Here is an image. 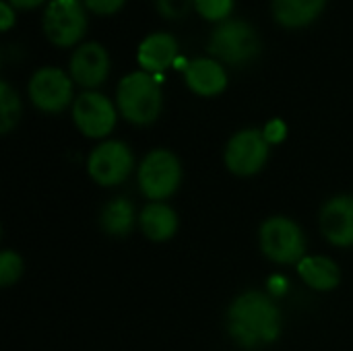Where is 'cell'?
I'll return each mask as SVG.
<instances>
[{"label": "cell", "instance_id": "13", "mask_svg": "<svg viewBox=\"0 0 353 351\" xmlns=\"http://www.w3.org/2000/svg\"><path fill=\"white\" fill-rule=\"evenodd\" d=\"M176 56H178V41L172 33H165V31H155L147 35L141 41L139 54H137L143 70L151 74L163 72L168 66L174 64Z\"/></svg>", "mask_w": 353, "mask_h": 351}, {"label": "cell", "instance_id": "18", "mask_svg": "<svg viewBox=\"0 0 353 351\" xmlns=\"http://www.w3.org/2000/svg\"><path fill=\"white\" fill-rule=\"evenodd\" d=\"M99 221L110 236H126L134 225V207L128 199H114L103 207Z\"/></svg>", "mask_w": 353, "mask_h": 351}, {"label": "cell", "instance_id": "7", "mask_svg": "<svg viewBox=\"0 0 353 351\" xmlns=\"http://www.w3.org/2000/svg\"><path fill=\"white\" fill-rule=\"evenodd\" d=\"M134 166L132 151L122 141H105L97 145L87 161L89 176L101 186H116L122 184Z\"/></svg>", "mask_w": 353, "mask_h": 351}, {"label": "cell", "instance_id": "27", "mask_svg": "<svg viewBox=\"0 0 353 351\" xmlns=\"http://www.w3.org/2000/svg\"><path fill=\"white\" fill-rule=\"evenodd\" d=\"M14 8H33L37 4H41L43 0H8Z\"/></svg>", "mask_w": 353, "mask_h": 351}, {"label": "cell", "instance_id": "11", "mask_svg": "<svg viewBox=\"0 0 353 351\" xmlns=\"http://www.w3.org/2000/svg\"><path fill=\"white\" fill-rule=\"evenodd\" d=\"M110 72L108 50L97 41L81 43L70 58V77L83 87H97Z\"/></svg>", "mask_w": 353, "mask_h": 351}, {"label": "cell", "instance_id": "10", "mask_svg": "<svg viewBox=\"0 0 353 351\" xmlns=\"http://www.w3.org/2000/svg\"><path fill=\"white\" fill-rule=\"evenodd\" d=\"M72 118L83 134L101 139L108 137L116 126V108L103 93L85 91L74 99Z\"/></svg>", "mask_w": 353, "mask_h": 351}, {"label": "cell", "instance_id": "17", "mask_svg": "<svg viewBox=\"0 0 353 351\" xmlns=\"http://www.w3.org/2000/svg\"><path fill=\"white\" fill-rule=\"evenodd\" d=\"M327 0H273V14L285 27H304L325 8Z\"/></svg>", "mask_w": 353, "mask_h": 351}, {"label": "cell", "instance_id": "16", "mask_svg": "<svg viewBox=\"0 0 353 351\" xmlns=\"http://www.w3.org/2000/svg\"><path fill=\"white\" fill-rule=\"evenodd\" d=\"M298 273L306 285L319 292H329L339 285L341 273L335 261L327 257H304L298 263Z\"/></svg>", "mask_w": 353, "mask_h": 351}, {"label": "cell", "instance_id": "5", "mask_svg": "<svg viewBox=\"0 0 353 351\" xmlns=\"http://www.w3.org/2000/svg\"><path fill=\"white\" fill-rule=\"evenodd\" d=\"M182 182L180 159L168 149L151 151L139 168V186L151 201H163L172 197Z\"/></svg>", "mask_w": 353, "mask_h": 351}, {"label": "cell", "instance_id": "3", "mask_svg": "<svg viewBox=\"0 0 353 351\" xmlns=\"http://www.w3.org/2000/svg\"><path fill=\"white\" fill-rule=\"evenodd\" d=\"M209 50L215 58L232 66H242L259 56L261 39L250 23L240 19H228L213 29Z\"/></svg>", "mask_w": 353, "mask_h": 351}, {"label": "cell", "instance_id": "8", "mask_svg": "<svg viewBox=\"0 0 353 351\" xmlns=\"http://www.w3.org/2000/svg\"><path fill=\"white\" fill-rule=\"evenodd\" d=\"M269 159V143L263 130L246 128L236 132L225 147V166L238 176H252Z\"/></svg>", "mask_w": 353, "mask_h": 351}, {"label": "cell", "instance_id": "6", "mask_svg": "<svg viewBox=\"0 0 353 351\" xmlns=\"http://www.w3.org/2000/svg\"><path fill=\"white\" fill-rule=\"evenodd\" d=\"M81 0H50L43 10V31L60 48L77 43L87 27V12Z\"/></svg>", "mask_w": 353, "mask_h": 351}, {"label": "cell", "instance_id": "20", "mask_svg": "<svg viewBox=\"0 0 353 351\" xmlns=\"http://www.w3.org/2000/svg\"><path fill=\"white\" fill-rule=\"evenodd\" d=\"M23 273V261L17 252L12 250H4L0 254V283L4 288L12 285Z\"/></svg>", "mask_w": 353, "mask_h": 351}, {"label": "cell", "instance_id": "25", "mask_svg": "<svg viewBox=\"0 0 353 351\" xmlns=\"http://www.w3.org/2000/svg\"><path fill=\"white\" fill-rule=\"evenodd\" d=\"M267 290H269L271 298H281L288 292V279L281 277V275H273L269 279V283H267Z\"/></svg>", "mask_w": 353, "mask_h": 351}, {"label": "cell", "instance_id": "2", "mask_svg": "<svg viewBox=\"0 0 353 351\" xmlns=\"http://www.w3.org/2000/svg\"><path fill=\"white\" fill-rule=\"evenodd\" d=\"M118 110L132 124H151L161 112V87L159 74L137 70L126 74L116 93Z\"/></svg>", "mask_w": 353, "mask_h": 351}, {"label": "cell", "instance_id": "12", "mask_svg": "<svg viewBox=\"0 0 353 351\" xmlns=\"http://www.w3.org/2000/svg\"><path fill=\"white\" fill-rule=\"evenodd\" d=\"M321 230L335 246H353V197H335L321 211Z\"/></svg>", "mask_w": 353, "mask_h": 351}, {"label": "cell", "instance_id": "23", "mask_svg": "<svg viewBox=\"0 0 353 351\" xmlns=\"http://www.w3.org/2000/svg\"><path fill=\"white\" fill-rule=\"evenodd\" d=\"M263 134H265V139H267V143H269V145H277V143H281V141L285 139V134H288V126H285V122H283L281 118H275V120L267 122V126H265Z\"/></svg>", "mask_w": 353, "mask_h": 351}, {"label": "cell", "instance_id": "15", "mask_svg": "<svg viewBox=\"0 0 353 351\" xmlns=\"http://www.w3.org/2000/svg\"><path fill=\"white\" fill-rule=\"evenodd\" d=\"M141 230L149 240H170L178 230V215L165 203H149L141 213Z\"/></svg>", "mask_w": 353, "mask_h": 351}, {"label": "cell", "instance_id": "14", "mask_svg": "<svg viewBox=\"0 0 353 351\" xmlns=\"http://www.w3.org/2000/svg\"><path fill=\"white\" fill-rule=\"evenodd\" d=\"M184 79H186V85L194 93L205 95V97L221 93L225 89V85H228L225 68L215 58H194V60H190L186 64V68H184Z\"/></svg>", "mask_w": 353, "mask_h": 351}, {"label": "cell", "instance_id": "9", "mask_svg": "<svg viewBox=\"0 0 353 351\" xmlns=\"http://www.w3.org/2000/svg\"><path fill=\"white\" fill-rule=\"evenodd\" d=\"M29 97L41 112L58 114L72 99V81L64 70L56 66H43L35 70L29 81Z\"/></svg>", "mask_w": 353, "mask_h": 351}, {"label": "cell", "instance_id": "4", "mask_svg": "<svg viewBox=\"0 0 353 351\" xmlns=\"http://www.w3.org/2000/svg\"><path fill=\"white\" fill-rule=\"evenodd\" d=\"M261 250L279 265H298L306 254L302 228L290 217H269L261 225Z\"/></svg>", "mask_w": 353, "mask_h": 351}, {"label": "cell", "instance_id": "26", "mask_svg": "<svg viewBox=\"0 0 353 351\" xmlns=\"http://www.w3.org/2000/svg\"><path fill=\"white\" fill-rule=\"evenodd\" d=\"M0 19H2L0 25H2L4 31L12 27V23H14V6L8 0H2L0 2Z\"/></svg>", "mask_w": 353, "mask_h": 351}, {"label": "cell", "instance_id": "21", "mask_svg": "<svg viewBox=\"0 0 353 351\" xmlns=\"http://www.w3.org/2000/svg\"><path fill=\"white\" fill-rule=\"evenodd\" d=\"M194 6L205 19L221 21L232 12L234 0H194Z\"/></svg>", "mask_w": 353, "mask_h": 351}, {"label": "cell", "instance_id": "24", "mask_svg": "<svg viewBox=\"0 0 353 351\" xmlns=\"http://www.w3.org/2000/svg\"><path fill=\"white\" fill-rule=\"evenodd\" d=\"M124 0H85V6L97 14H112L122 8Z\"/></svg>", "mask_w": 353, "mask_h": 351}, {"label": "cell", "instance_id": "1", "mask_svg": "<svg viewBox=\"0 0 353 351\" xmlns=\"http://www.w3.org/2000/svg\"><path fill=\"white\" fill-rule=\"evenodd\" d=\"M228 331L232 339L246 350L273 343L281 333V312L275 298L263 292L238 296L228 312Z\"/></svg>", "mask_w": 353, "mask_h": 351}, {"label": "cell", "instance_id": "22", "mask_svg": "<svg viewBox=\"0 0 353 351\" xmlns=\"http://www.w3.org/2000/svg\"><path fill=\"white\" fill-rule=\"evenodd\" d=\"M155 4H157V10L163 17H168V19H180V17H184L190 10V6L194 4V0H155Z\"/></svg>", "mask_w": 353, "mask_h": 351}, {"label": "cell", "instance_id": "19", "mask_svg": "<svg viewBox=\"0 0 353 351\" xmlns=\"http://www.w3.org/2000/svg\"><path fill=\"white\" fill-rule=\"evenodd\" d=\"M0 130L6 134L19 120V114H21V101H19V95L14 93V89L2 81L0 83Z\"/></svg>", "mask_w": 353, "mask_h": 351}]
</instances>
